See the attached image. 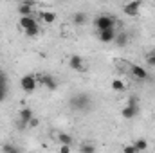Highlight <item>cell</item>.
Here are the masks:
<instances>
[{
	"instance_id": "obj_3",
	"label": "cell",
	"mask_w": 155,
	"mask_h": 153,
	"mask_svg": "<svg viewBox=\"0 0 155 153\" xmlns=\"http://www.w3.org/2000/svg\"><path fill=\"white\" fill-rule=\"evenodd\" d=\"M36 86H38V79H36L35 74H25V76L20 79V88H22L25 94L35 92V90H36Z\"/></svg>"
},
{
	"instance_id": "obj_10",
	"label": "cell",
	"mask_w": 155,
	"mask_h": 153,
	"mask_svg": "<svg viewBox=\"0 0 155 153\" xmlns=\"http://www.w3.org/2000/svg\"><path fill=\"white\" fill-rule=\"evenodd\" d=\"M69 67H71L72 70H78V72L83 70V58H81V56H76V54L71 56V58H69Z\"/></svg>"
},
{
	"instance_id": "obj_22",
	"label": "cell",
	"mask_w": 155,
	"mask_h": 153,
	"mask_svg": "<svg viewBox=\"0 0 155 153\" xmlns=\"http://www.w3.org/2000/svg\"><path fill=\"white\" fill-rule=\"evenodd\" d=\"M5 96H7V85H0V103L5 99Z\"/></svg>"
},
{
	"instance_id": "obj_7",
	"label": "cell",
	"mask_w": 155,
	"mask_h": 153,
	"mask_svg": "<svg viewBox=\"0 0 155 153\" xmlns=\"http://www.w3.org/2000/svg\"><path fill=\"white\" fill-rule=\"evenodd\" d=\"M130 72H132V76L137 77V79H141V81H144V79H148V70L144 69V67H141V65H132L130 67Z\"/></svg>"
},
{
	"instance_id": "obj_6",
	"label": "cell",
	"mask_w": 155,
	"mask_h": 153,
	"mask_svg": "<svg viewBox=\"0 0 155 153\" xmlns=\"http://www.w3.org/2000/svg\"><path fill=\"white\" fill-rule=\"evenodd\" d=\"M38 79V83H41L45 88H49V90H56V86H58V83H56V79L51 76V74H40L36 76Z\"/></svg>"
},
{
	"instance_id": "obj_2",
	"label": "cell",
	"mask_w": 155,
	"mask_h": 153,
	"mask_svg": "<svg viewBox=\"0 0 155 153\" xmlns=\"http://www.w3.org/2000/svg\"><path fill=\"white\" fill-rule=\"evenodd\" d=\"M94 27L97 29V33L103 31H116V18L112 15H99L94 20Z\"/></svg>"
},
{
	"instance_id": "obj_16",
	"label": "cell",
	"mask_w": 155,
	"mask_h": 153,
	"mask_svg": "<svg viewBox=\"0 0 155 153\" xmlns=\"http://www.w3.org/2000/svg\"><path fill=\"white\" fill-rule=\"evenodd\" d=\"M58 139H60L61 146H71V144H72V137H71L69 133H60V135H58Z\"/></svg>"
},
{
	"instance_id": "obj_9",
	"label": "cell",
	"mask_w": 155,
	"mask_h": 153,
	"mask_svg": "<svg viewBox=\"0 0 155 153\" xmlns=\"http://www.w3.org/2000/svg\"><path fill=\"white\" fill-rule=\"evenodd\" d=\"M18 117H20V121H22V126H27V122L35 117V112H33L31 108H22V110L18 112Z\"/></svg>"
},
{
	"instance_id": "obj_19",
	"label": "cell",
	"mask_w": 155,
	"mask_h": 153,
	"mask_svg": "<svg viewBox=\"0 0 155 153\" xmlns=\"http://www.w3.org/2000/svg\"><path fill=\"white\" fill-rule=\"evenodd\" d=\"M112 90H116V92H123V90H124V83H123L121 79H114V81H112Z\"/></svg>"
},
{
	"instance_id": "obj_25",
	"label": "cell",
	"mask_w": 155,
	"mask_h": 153,
	"mask_svg": "<svg viewBox=\"0 0 155 153\" xmlns=\"http://www.w3.org/2000/svg\"><path fill=\"white\" fill-rule=\"evenodd\" d=\"M0 85H7V74L4 70H0Z\"/></svg>"
},
{
	"instance_id": "obj_14",
	"label": "cell",
	"mask_w": 155,
	"mask_h": 153,
	"mask_svg": "<svg viewBox=\"0 0 155 153\" xmlns=\"http://www.w3.org/2000/svg\"><path fill=\"white\" fill-rule=\"evenodd\" d=\"M72 22H74L76 25H85V24H87V15H85V13H74V15H72Z\"/></svg>"
},
{
	"instance_id": "obj_17",
	"label": "cell",
	"mask_w": 155,
	"mask_h": 153,
	"mask_svg": "<svg viewBox=\"0 0 155 153\" xmlns=\"http://www.w3.org/2000/svg\"><path fill=\"white\" fill-rule=\"evenodd\" d=\"M134 146H135L137 151H144V150L148 148V142H146V139H137V141L134 142Z\"/></svg>"
},
{
	"instance_id": "obj_24",
	"label": "cell",
	"mask_w": 155,
	"mask_h": 153,
	"mask_svg": "<svg viewBox=\"0 0 155 153\" xmlns=\"http://www.w3.org/2000/svg\"><path fill=\"white\" fill-rule=\"evenodd\" d=\"M38 124H40V121L36 119V117H33V119H31V121L27 122V126H29V128H36Z\"/></svg>"
},
{
	"instance_id": "obj_12",
	"label": "cell",
	"mask_w": 155,
	"mask_h": 153,
	"mask_svg": "<svg viewBox=\"0 0 155 153\" xmlns=\"http://www.w3.org/2000/svg\"><path fill=\"white\" fill-rule=\"evenodd\" d=\"M97 36L103 43H110L116 40V31H103V33H97Z\"/></svg>"
},
{
	"instance_id": "obj_5",
	"label": "cell",
	"mask_w": 155,
	"mask_h": 153,
	"mask_svg": "<svg viewBox=\"0 0 155 153\" xmlns=\"http://www.w3.org/2000/svg\"><path fill=\"white\" fill-rule=\"evenodd\" d=\"M143 7V2L141 0H134V2H128V4H124L123 5V11H124V15H128V16H135V15H139V9Z\"/></svg>"
},
{
	"instance_id": "obj_23",
	"label": "cell",
	"mask_w": 155,
	"mask_h": 153,
	"mask_svg": "<svg viewBox=\"0 0 155 153\" xmlns=\"http://www.w3.org/2000/svg\"><path fill=\"white\" fill-rule=\"evenodd\" d=\"M123 153H139V151L135 150V146H134V144H126V146L123 148Z\"/></svg>"
},
{
	"instance_id": "obj_20",
	"label": "cell",
	"mask_w": 155,
	"mask_h": 153,
	"mask_svg": "<svg viewBox=\"0 0 155 153\" xmlns=\"http://www.w3.org/2000/svg\"><path fill=\"white\" fill-rule=\"evenodd\" d=\"M116 41L119 47H124L126 43H128V36H126V33H121L119 36H116Z\"/></svg>"
},
{
	"instance_id": "obj_21",
	"label": "cell",
	"mask_w": 155,
	"mask_h": 153,
	"mask_svg": "<svg viewBox=\"0 0 155 153\" xmlns=\"http://www.w3.org/2000/svg\"><path fill=\"white\" fill-rule=\"evenodd\" d=\"M146 63H148L150 67H155V50H153V52H150V54L146 56Z\"/></svg>"
},
{
	"instance_id": "obj_13",
	"label": "cell",
	"mask_w": 155,
	"mask_h": 153,
	"mask_svg": "<svg viewBox=\"0 0 155 153\" xmlns=\"http://www.w3.org/2000/svg\"><path fill=\"white\" fill-rule=\"evenodd\" d=\"M40 16H41V20L45 24H52L56 20V13L54 11H43V13H40Z\"/></svg>"
},
{
	"instance_id": "obj_18",
	"label": "cell",
	"mask_w": 155,
	"mask_h": 153,
	"mask_svg": "<svg viewBox=\"0 0 155 153\" xmlns=\"http://www.w3.org/2000/svg\"><path fill=\"white\" fill-rule=\"evenodd\" d=\"M2 151L4 153H22L15 144H4V146H2Z\"/></svg>"
},
{
	"instance_id": "obj_26",
	"label": "cell",
	"mask_w": 155,
	"mask_h": 153,
	"mask_svg": "<svg viewBox=\"0 0 155 153\" xmlns=\"http://www.w3.org/2000/svg\"><path fill=\"white\" fill-rule=\"evenodd\" d=\"M60 153H72L71 151V146H61L60 148Z\"/></svg>"
},
{
	"instance_id": "obj_4",
	"label": "cell",
	"mask_w": 155,
	"mask_h": 153,
	"mask_svg": "<svg viewBox=\"0 0 155 153\" xmlns=\"http://www.w3.org/2000/svg\"><path fill=\"white\" fill-rule=\"evenodd\" d=\"M18 27H22L24 33L25 31H31V29H40V25H38V22L35 20V16H20Z\"/></svg>"
},
{
	"instance_id": "obj_15",
	"label": "cell",
	"mask_w": 155,
	"mask_h": 153,
	"mask_svg": "<svg viewBox=\"0 0 155 153\" xmlns=\"http://www.w3.org/2000/svg\"><path fill=\"white\" fill-rule=\"evenodd\" d=\"M79 153H96V146L90 142H83L79 146Z\"/></svg>"
},
{
	"instance_id": "obj_11",
	"label": "cell",
	"mask_w": 155,
	"mask_h": 153,
	"mask_svg": "<svg viewBox=\"0 0 155 153\" xmlns=\"http://www.w3.org/2000/svg\"><path fill=\"white\" fill-rule=\"evenodd\" d=\"M137 106H132V105H126L123 110H121V115L124 117V119H134L135 115H137Z\"/></svg>"
},
{
	"instance_id": "obj_8",
	"label": "cell",
	"mask_w": 155,
	"mask_h": 153,
	"mask_svg": "<svg viewBox=\"0 0 155 153\" xmlns=\"http://www.w3.org/2000/svg\"><path fill=\"white\" fill-rule=\"evenodd\" d=\"M18 13L22 16H33L35 15V4L33 2H22L18 5Z\"/></svg>"
},
{
	"instance_id": "obj_1",
	"label": "cell",
	"mask_w": 155,
	"mask_h": 153,
	"mask_svg": "<svg viewBox=\"0 0 155 153\" xmlns=\"http://www.w3.org/2000/svg\"><path fill=\"white\" fill-rule=\"evenodd\" d=\"M71 108L72 110H78V112H85V110H88L90 108V105H92V101H90V96L88 94H74L72 97H71Z\"/></svg>"
}]
</instances>
